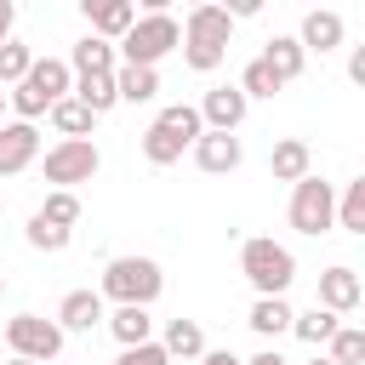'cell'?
Here are the masks:
<instances>
[{
  "label": "cell",
  "instance_id": "obj_42",
  "mask_svg": "<svg viewBox=\"0 0 365 365\" xmlns=\"http://www.w3.org/2000/svg\"><path fill=\"white\" fill-rule=\"evenodd\" d=\"M308 365H336V359H331V354H314V359H308Z\"/></svg>",
  "mask_w": 365,
  "mask_h": 365
},
{
  "label": "cell",
  "instance_id": "obj_9",
  "mask_svg": "<svg viewBox=\"0 0 365 365\" xmlns=\"http://www.w3.org/2000/svg\"><path fill=\"white\" fill-rule=\"evenodd\" d=\"M34 154H40V131H34V120H0V177L29 171Z\"/></svg>",
  "mask_w": 365,
  "mask_h": 365
},
{
  "label": "cell",
  "instance_id": "obj_8",
  "mask_svg": "<svg viewBox=\"0 0 365 365\" xmlns=\"http://www.w3.org/2000/svg\"><path fill=\"white\" fill-rule=\"evenodd\" d=\"M97 165H103V154H97V143H91V137H63V143H51V148H46V182H57V188L91 182V177H97Z\"/></svg>",
  "mask_w": 365,
  "mask_h": 365
},
{
  "label": "cell",
  "instance_id": "obj_7",
  "mask_svg": "<svg viewBox=\"0 0 365 365\" xmlns=\"http://www.w3.org/2000/svg\"><path fill=\"white\" fill-rule=\"evenodd\" d=\"M63 325L57 319H40V314H11L6 319V348L11 354H23V359H34V365H46V359H57L63 354Z\"/></svg>",
  "mask_w": 365,
  "mask_h": 365
},
{
  "label": "cell",
  "instance_id": "obj_1",
  "mask_svg": "<svg viewBox=\"0 0 365 365\" xmlns=\"http://www.w3.org/2000/svg\"><path fill=\"white\" fill-rule=\"evenodd\" d=\"M228 40H234V17L217 6V0H205V6H188V23H182V63L194 68V74H211V68H222V57H228Z\"/></svg>",
  "mask_w": 365,
  "mask_h": 365
},
{
  "label": "cell",
  "instance_id": "obj_43",
  "mask_svg": "<svg viewBox=\"0 0 365 365\" xmlns=\"http://www.w3.org/2000/svg\"><path fill=\"white\" fill-rule=\"evenodd\" d=\"M0 120H6V91H0Z\"/></svg>",
  "mask_w": 365,
  "mask_h": 365
},
{
  "label": "cell",
  "instance_id": "obj_17",
  "mask_svg": "<svg viewBox=\"0 0 365 365\" xmlns=\"http://www.w3.org/2000/svg\"><path fill=\"white\" fill-rule=\"evenodd\" d=\"M114 91H120V103H154L160 97V68L154 63H120Z\"/></svg>",
  "mask_w": 365,
  "mask_h": 365
},
{
  "label": "cell",
  "instance_id": "obj_31",
  "mask_svg": "<svg viewBox=\"0 0 365 365\" xmlns=\"http://www.w3.org/2000/svg\"><path fill=\"white\" fill-rule=\"evenodd\" d=\"M325 348H331L336 365H359V359H365V331H359V325H336V331L325 336Z\"/></svg>",
  "mask_w": 365,
  "mask_h": 365
},
{
  "label": "cell",
  "instance_id": "obj_14",
  "mask_svg": "<svg viewBox=\"0 0 365 365\" xmlns=\"http://www.w3.org/2000/svg\"><path fill=\"white\" fill-rule=\"evenodd\" d=\"M80 11L91 23V34H103V40H120L137 23V6L131 0H80Z\"/></svg>",
  "mask_w": 365,
  "mask_h": 365
},
{
  "label": "cell",
  "instance_id": "obj_20",
  "mask_svg": "<svg viewBox=\"0 0 365 365\" xmlns=\"http://www.w3.org/2000/svg\"><path fill=\"white\" fill-rule=\"evenodd\" d=\"M57 325H63V331H91V325H103V291H68L63 308H57Z\"/></svg>",
  "mask_w": 365,
  "mask_h": 365
},
{
  "label": "cell",
  "instance_id": "obj_45",
  "mask_svg": "<svg viewBox=\"0 0 365 365\" xmlns=\"http://www.w3.org/2000/svg\"><path fill=\"white\" fill-rule=\"evenodd\" d=\"M0 297H6V279H0Z\"/></svg>",
  "mask_w": 365,
  "mask_h": 365
},
{
  "label": "cell",
  "instance_id": "obj_29",
  "mask_svg": "<svg viewBox=\"0 0 365 365\" xmlns=\"http://www.w3.org/2000/svg\"><path fill=\"white\" fill-rule=\"evenodd\" d=\"M336 228L365 234V177H354V182L342 188V200H336Z\"/></svg>",
  "mask_w": 365,
  "mask_h": 365
},
{
  "label": "cell",
  "instance_id": "obj_21",
  "mask_svg": "<svg viewBox=\"0 0 365 365\" xmlns=\"http://www.w3.org/2000/svg\"><path fill=\"white\" fill-rule=\"evenodd\" d=\"M160 348H165L171 359H200V354H205V331H200V319H165Z\"/></svg>",
  "mask_w": 365,
  "mask_h": 365
},
{
  "label": "cell",
  "instance_id": "obj_30",
  "mask_svg": "<svg viewBox=\"0 0 365 365\" xmlns=\"http://www.w3.org/2000/svg\"><path fill=\"white\" fill-rule=\"evenodd\" d=\"M40 217L57 222V228H74V222H80V194H74V188H51V194L40 200Z\"/></svg>",
  "mask_w": 365,
  "mask_h": 365
},
{
  "label": "cell",
  "instance_id": "obj_6",
  "mask_svg": "<svg viewBox=\"0 0 365 365\" xmlns=\"http://www.w3.org/2000/svg\"><path fill=\"white\" fill-rule=\"evenodd\" d=\"M331 222H336V188L319 182L314 171L297 177V182H291V228H297V234H325Z\"/></svg>",
  "mask_w": 365,
  "mask_h": 365
},
{
  "label": "cell",
  "instance_id": "obj_10",
  "mask_svg": "<svg viewBox=\"0 0 365 365\" xmlns=\"http://www.w3.org/2000/svg\"><path fill=\"white\" fill-rule=\"evenodd\" d=\"M245 114H251V97H245L240 86H211V91L200 97V120H205L211 131H240Z\"/></svg>",
  "mask_w": 365,
  "mask_h": 365
},
{
  "label": "cell",
  "instance_id": "obj_28",
  "mask_svg": "<svg viewBox=\"0 0 365 365\" xmlns=\"http://www.w3.org/2000/svg\"><path fill=\"white\" fill-rule=\"evenodd\" d=\"M154 125H165L171 137H182V143H194L200 131H205V120H200V108L194 103H171V108H160V120Z\"/></svg>",
  "mask_w": 365,
  "mask_h": 365
},
{
  "label": "cell",
  "instance_id": "obj_44",
  "mask_svg": "<svg viewBox=\"0 0 365 365\" xmlns=\"http://www.w3.org/2000/svg\"><path fill=\"white\" fill-rule=\"evenodd\" d=\"M188 6H205V0H188Z\"/></svg>",
  "mask_w": 365,
  "mask_h": 365
},
{
  "label": "cell",
  "instance_id": "obj_5",
  "mask_svg": "<svg viewBox=\"0 0 365 365\" xmlns=\"http://www.w3.org/2000/svg\"><path fill=\"white\" fill-rule=\"evenodd\" d=\"M160 291H165V274L154 257H114L103 268V297L114 302H154Z\"/></svg>",
  "mask_w": 365,
  "mask_h": 365
},
{
  "label": "cell",
  "instance_id": "obj_24",
  "mask_svg": "<svg viewBox=\"0 0 365 365\" xmlns=\"http://www.w3.org/2000/svg\"><path fill=\"white\" fill-rule=\"evenodd\" d=\"M336 325H342V314H331V308H319V302H314L308 314H291V331H297L308 348H325V336H331Z\"/></svg>",
  "mask_w": 365,
  "mask_h": 365
},
{
  "label": "cell",
  "instance_id": "obj_40",
  "mask_svg": "<svg viewBox=\"0 0 365 365\" xmlns=\"http://www.w3.org/2000/svg\"><path fill=\"white\" fill-rule=\"evenodd\" d=\"M131 6H143V11H165L171 0H131Z\"/></svg>",
  "mask_w": 365,
  "mask_h": 365
},
{
  "label": "cell",
  "instance_id": "obj_34",
  "mask_svg": "<svg viewBox=\"0 0 365 365\" xmlns=\"http://www.w3.org/2000/svg\"><path fill=\"white\" fill-rule=\"evenodd\" d=\"M114 365H171V354L148 336V342H131V348H120V359Z\"/></svg>",
  "mask_w": 365,
  "mask_h": 365
},
{
  "label": "cell",
  "instance_id": "obj_25",
  "mask_svg": "<svg viewBox=\"0 0 365 365\" xmlns=\"http://www.w3.org/2000/svg\"><path fill=\"white\" fill-rule=\"evenodd\" d=\"M68 68H74V74H86V68H114V46H108L103 34H86V40H74Z\"/></svg>",
  "mask_w": 365,
  "mask_h": 365
},
{
  "label": "cell",
  "instance_id": "obj_33",
  "mask_svg": "<svg viewBox=\"0 0 365 365\" xmlns=\"http://www.w3.org/2000/svg\"><path fill=\"white\" fill-rule=\"evenodd\" d=\"M234 86H240L245 97H274V91H279V80H274V68H268L262 57H251V63H245V74H240Z\"/></svg>",
  "mask_w": 365,
  "mask_h": 365
},
{
  "label": "cell",
  "instance_id": "obj_38",
  "mask_svg": "<svg viewBox=\"0 0 365 365\" xmlns=\"http://www.w3.org/2000/svg\"><path fill=\"white\" fill-rule=\"evenodd\" d=\"M348 80L365 86V46H354V57H348Z\"/></svg>",
  "mask_w": 365,
  "mask_h": 365
},
{
  "label": "cell",
  "instance_id": "obj_22",
  "mask_svg": "<svg viewBox=\"0 0 365 365\" xmlns=\"http://www.w3.org/2000/svg\"><path fill=\"white\" fill-rule=\"evenodd\" d=\"M46 114H51V125H57L63 137H91V125H97V114H91V108H86L74 91H68V97H57Z\"/></svg>",
  "mask_w": 365,
  "mask_h": 365
},
{
  "label": "cell",
  "instance_id": "obj_41",
  "mask_svg": "<svg viewBox=\"0 0 365 365\" xmlns=\"http://www.w3.org/2000/svg\"><path fill=\"white\" fill-rule=\"evenodd\" d=\"M0 365H34V359H23V354H6V359H0Z\"/></svg>",
  "mask_w": 365,
  "mask_h": 365
},
{
  "label": "cell",
  "instance_id": "obj_18",
  "mask_svg": "<svg viewBox=\"0 0 365 365\" xmlns=\"http://www.w3.org/2000/svg\"><path fill=\"white\" fill-rule=\"evenodd\" d=\"M68 91H74V97H80L97 120L120 103V91H114V68H86V74H74V86H68Z\"/></svg>",
  "mask_w": 365,
  "mask_h": 365
},
{
  "label": "cell",
  "instance_id": "obj_36",
  "mask_svg": "<svg viewBox=\"0 0 365 365\" xmlns=\"http://www.w3.org/2000/svg\"><path fill=\"white\" fill-rule=\"evenodd\" d=\"M200 365H245V359H240V354H228V348H205V354H200Z\"/></svg>",
  "mask_w": 365,
  "mask_h": 365
},
{
  "label": "cell",
  "instance_id": "obj_46",
  "mask_svg": "<svg viewBox=\"0 0 365 365\" xmlns=\"http://www.w3.org/2000/svg\"><path fill=\"white\" fill-rule=\"evenodd\" d=\"M0 359H6V354H0Z\"/></svg>",
  "mask_w": 365,
  "mask_h": 365
},
{
  "label": "cell",
  "instance_id": "obj_37",
  "mask_svg": "<svg viewBox=\"0 0 365 365\" xmlns=\"http://www.w3.org/2000/svg\"><path fill=\"white\" fill-rule=\"evenodd\" d=\"M17 29V0H0V40Z\"/></svg>",
  "mask_w": 365,
  "mask_h": 365
},
{
  "label": "cell",
  "instance_id": "obj_13",
  "mask_svg": "<svg viewBox=\"0 0 365 365\" xmlns=\"http://www.w3.org/2000/svg\"><path fill=\"white\" fill-rule=\"evenodd\" d=\"M297 40H302V51H308V57H314V51L325 57V51H336V46L348 40V23H342L336 11H325V6H319V11H308V17H302Z\"/></svg>",
  "mask_w": 365,
  "mask_h": 365
},
{
  "label": "cell",
  "instance_id": "obj_12",
  "mask_svg": "<svg viewBox=\"0 0 365 365\" xmlns=\"http://www.w3.org/2000/svg\"><path fill=\"white\" fill-rule=\"evenodd\" d=\"M359 297H365V285H359V274H354L348 262H336V268L319 274V297H314L319 308H331V314H354Z\"/></svg>",
  "mask_w": 365,
  "mask_h": 365
},
{
  "label": "cell",
  "instance_id": "obj_11",
  "mask_svg": "<svg viewBox=\"0 0 365 365\" xmlns=\"http://www.w3.org/2000/svg\"><path fill=\"white\" fill-rule=\"evenodd\" d=\"M188 148H194V165H200V171H211V177H222V171H240V160H245L240 137H234V131H211V125H205V131H200Z\"/></svg>",
  "mask_w": 365,
  "mask_h": 365
},
{
  "label": "cell",
  "instance_id": "obj_3",
  "mask_svg": "<svg viewBox=\"0 0 365 365\" xmlns=\"http://www.w3.org/2000/svg\"><path fill=\"white\" fill-rule=\"evenodd\" d=\"M240 274L257 285V297H285L291 279H297V257H291V245L257 234V240L240 245Z\"/></svg>",
  "mask_w": 365,
  "mask_h": 365
},
{
  "label": "cell",
  "instance_id": "obj_39",
  "mask_svg": "<svg viewBox=\"0 0 365 365\" xmlns=\"http://www.w3.org/2000/svg\"><path fill=\"white\" fill-rule=\"evenodd\" d=\"M245 365H291V359H285V354H274V348H262V354H251Z\"/></svg>",
  "mask_w": 365,
  "mask_h": 365
},
{
  "label": "cell",
  "instance_id": "obj_19",
  "mask_svg": "<svg viewBox=\"0 0 365 365\" xmlns=\"http://www.w3.org/2000/svg\"><path fill=\"white\" fill-rule=\"evenodd\" d=\"M308 165H314V154H308L302 137H279V143L268 148V171H274V182H297V177H308Z\"/></svg>",
  "mask_w": 365,
  "mask_h": 365
},
{
  "label": "cell",
  "instance_id": "obj_23",
  "mask_svg": "<svg viewBox=\"0 0 365 365\" xmlns=\"http://www.w3.org/2000/svg\"><path fill=\"white\" fill-rule=\"evenodd\" d=\"M245 325L257 336H279V331H291V302L285 297H257L251 314H245Z\"/></svg>",
  "mask_w": 365,
  "mask_h": 365
},
{
  "label": "cell",
  "instance_id": "obj_32",
  "mask_svg": "<svg viewBox=\"0 0 365 365\" xmlns=\"http://www.w3.org/2000/svg\"><path fill=\"white\" fill-rule=\"evenodd\" d=\"M68 240H74V228H57V222H46L40 211L29 217V245H34V251H68Z\"/></svg>",
  "mask_w": 365,
  "mask_h": 365
},
{
  "label": "cell",
  "instance_id": "obj_26",
  "mask_svg": "<svg viewBox=\"0 0 365 365\" xmlns=\"http://www.w3.org/2000/svg\"><path fill=\"white\" fill-rule=\"evenodd\" d=\"M182 148H188V143H182V137H171L165 125H148V131H143V160H148V165H177V160H182Z\"/></svg>",
  "mask_w": 365,
  "mask_h": 365
},
{
  "label": "cell",
  "instance_id": "obj_35",
  "mask_svg": "<svg viewBox=\"0 0 365 365\" xmlns=\"http://www.w3.org/2000/svg\"><path fill=\"white\" fill-rule=\"evenodd\" d=\"M217 6H222V11L234 17V23H240V17H257V11H262V0H217Z\"/></svg>",
  "mask_w": 365,
  "mask_h": 365
},
{
  "label": "cell",
  "instance_id": "obj_27",
  "mask_svg": "<svg viewBox=\"0 0 365 365\" xmlns=\"http://www.w3.org/2000/svg\"><path fill=\"white\" fill-rule=\"evenodd\" d=\"M29 63H34V46L17 40V34H6V40H0V86H17V80L29 74Z\"/></svg>",
  "mask_w": 365,
  "mask_h": 365
},
{
  "label": "cell",
  "instance_id": "obj_4",
  "mask_svg": "<svg viewBox=\"0 0 365 365\" xmlns=\"http://www.w3.org/2000/svg\"><path fill=\"white\" fill-rule=\"evenodd\" d=\"M182 46V23L171 11H143L125 34H120V57L125 63H160Z\"/></svg>",
  "mask_w": 365,
  "mask_h": 365
},
{
  "label": "cell",
  "instance_id": "obj_2",
  "mask_svg": "<svg viewBox=\"0 0 365 365\" xmlns=\"http://www.w3.org/2000/svg\"><path fill=\"white\" fill-rule=\"evenodd\" d=\"M68 86H74V68L63 57H34L29 74L6 91V108H17V120H40L57 97H68Z\"/></svg>",
  "mask_w": 365,
  "mask_h": 365
},
{
  "label": "cell",
  "instance_id": "obj_16",
  "mask_svg": "<svg viewBox=\"0 0 365 365\" xmlns=\"http://www.w3.org/2000/svg\"><path fill=\"white\" fill-rule=\"evenodd\" d=\"M103 325L114 331V342H120V348H131V342H148V336H154V314H148V302H120L114 314H103Z\"/></svg>",
  "mask_w": 365,
  "mask_h": 365
},
{
  "label": "cell",
  "instance_id": "obj_15",
  "mask_svg": "<svg viewBox=\"0 0 365 365\" xmlns=\"http://www.w3.org/2000/svg\"><path fill=\"white\" fill-rule=\"evenodd\" d=\"M262 63L274 68V80H279V86H291V80L308 68V51H302V40H297V34H274V40H262Z\"/></svg>",
  "mask_w": 365,
  "mask_h": 365
}]
</instances>
